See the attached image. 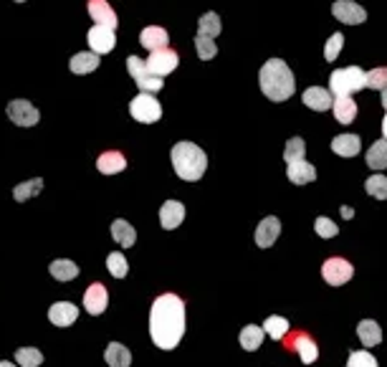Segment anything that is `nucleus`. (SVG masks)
I'll list each match as a JSON object with an SVG mask.
<instances>
[{"label": "nucleus", "instance_id": "obj_1", "mask_svg": "<svg viewBox=\"0 0 387 367\" xmlns=\"http://www.w3.org/2000/svg\"><path fill=\"white\" fill-rule=\"evenodd\" d=\"M185 334V304L177 294H162L150 309V337L159 350H175Z\"/></svg>", "mask_w": 387, "mask_h": 367}, {"label": "nucleus", "instance_id": "obj_2", "mask_svg": "<svg viewBox=\"0 0 387 367\" xmlns=\"http://www.w3.org/2000/svg\"><path fill=\"white\" fill-rule=\"evenodd\" d=\"M258 81H261V91L271 102H286L294 94V89H297L294 74H291V69L281 58H271V61L263 63Z\"/></svg>", "mask_w": 387, "mask_h": 367}, {"label": "nucleus", "instance_id": "obj_3", "mask_svg": "<svg viewBox=\"0 0 387 367\" xmlns=\"http://www.w3.org/2000/svg\"><path fill=\"white\" fill-rule=\"evenodd\" d=\"M170 159H173L177 178H182L187 182H198L207 170V155L198 145H193V142H177V145H173Z\"/></svg>", "mask_w": 387, "mask_h": 367}, {"label": "nucleus", "instance_id": "obj_4", "mask_svg": "<svg viewBox=\"0 0 387 367\" xmlns=\"http://www.w3.org/2000/svg\"><path fill=\"white\" fill-rule=\"evenodd\" d=\"M367 86V74L360 66H347V69L332 71L329 77V91L334 97H352L354 91H360Z\"/></svg>", "mask_w": 387, "mask_h": 367}, {"label": "nucleus", "instance_id": "obj_5", "mask_svg": "<svg viewBox=\"0 0 387 367\" xmlns=\"http://www.w3.org/2000/svg\"><path fill=\"white\" fill-rule=\"evenodd\" d=\"M127 71H129V77L137 81V86L145 91V94H155V91H159L165 86L162 77H155L139 56H127Z\"/></svg>", "mask_w": 387, "mask_h": 367}, {"label": "nucleus", "instance_id": "obj_6", "mask_svg": "<svg viewBox=\"0 0 387 367\" xmlns=\"http://www.w3.org/2000/svg\"><path fill=\"white\" fill-rule=\"evenodd\" d=\"M129 114L132 119H137L142 125H152V122H159V117H162V107H159V102L152 94L142 91L129 102Z\"/></svg>", "mask_w": 387, "mask_h": 367}, {"label": "nucleus", "instance_id": "obj_7", "mask_svg": "<svg viewBox=\"0 0 387 367\" xmlns=\"http://www.w3.org/2000/svg\"><path fill=\"white\" fill-rule=\"evenodd\" d=\"M6 114H8V119L18 127H35L38 125V119H41V111L35 109L31 102H26V99H13V102H8Z\"/></svg>", "mask_w": 387, "mask_h": 367}, {"label": "nucleus", "instance_id": "obj_8", "mask_svg": "<svg viewBox=\"0 0 387 367\" xmlns=\"http://www.w3.org/2000/svg\"><path fill=\"white\" fill-rule=\"evenodd\" d=\"M354 269H352V263L345 261V258H326L324 266H322V276H324L326 284H332V286H342L347 284L349 279H352Z\"/></svg>", "mask_w": 387, "mask_h": 367}, {"label": "nucleus", "instance_id": "obj_9", "mask_svg": "<svg viewBox=\"0 0 387 367\" xmlns=\"http://www.w3.org/2000/svg\"><path fill=\"white\" fill-rule=\"evenodd\" d=\"M145 63L155 77H167V74H173L177 69L180 61H177V54L173 49H157V51H150V58Z\"/></svg>", "mask_w": 387, "mask_h": 367}, {"label": "nucleus", "instance_id": "obj_10", "mask_svg": "<svg viewBox=\"0 0 387 367\" xmlns=\"http://www.w3.org/2000/svg\"><path fill=\"white\" fill-rule=\"evenodd\" d=\"M332 15L339 23H347V26H360L367 21V10L360 3H352V0H337L332 3Z\"/></svg>", "mask_w": 387, "mask_h": 367}, {"label": "nucleus", "instance_id": "obj_11", "mask_svg": "<svg viewBox=\"0 0 387 367\" xmlns=\"http://www.w3.org/2000/svg\"><path fill=\"white\" fill-rule=\"evenodd\" d=\"M86 43H89V49L94 54H109L114 49V43H117V36H114V28L109 26H94L86 33Z\"/></svg>", "mask_w": 387, "mask_h": 367}, {"label": "nucleus", "instance_id": "obj_12", "mask_svg": "<svg viewBox=\"0 0 387 367\" xmlns=\"http://www.w3.org/2000/svg\"><path fill=\"white\" fill-rule=\"evenodd\" d=\"M278 233H281V221H278L276 215H269V218H263L261 223H258L256 228V246L258 249H271L274 243H276Z\"/></svg>", "mask_w": 387, "mask_h": 367}, {"label": "nucleus", "instance_id": "obj_13", "mask_svg": "<svg viewBox=\"0 0 387 367\" xmlns=\"http://www.w3.org/2000/svg\"><path fill=\"white\" fill-rule=\"evenodd\" d=\"M79 319V309L71 302H56L49 306V322L54 327H71Z\"/></svg>", "mask_w": 387, "mask_h": 367}, {"label": "nucleus", "instance_id": "obj_14", "mask_svg": "<svg viewBox=\"0 0 387 367\" xmlns=\"http://www.w3.org/2000/svg\"><path fill=\"white\" fill-rule=\"evenodd\" d=\"M106 304H109V294H106V286L104 284H91L89 289H86V294H84V306H86V312L89 314H102L104 309H106Z\"/></svg>", "mask_w": 387, "mask_h": 367}, {"label": "nucleus", "instance_id": "obj_15", "mask_svg": "<svg viewBox=\"0 0 387 367\" xmlns=\"http://www.w3.org/2000/svg\"><path fill=\"white\" fill-rule=\"evenodd\" d=\"M185 221V205L180 201H167L159 208V223L165 231H175L180 223Z\"/></svg>", "mask_w": 387, "mask_h": 367}, {"label": "nucleus", "instance_id": "obj_16", "mask_svg": "<svg viewBox=\"0 0 387 367\" xmlns=\"http://www.w3.org/2000/svg\"><path fill=\"white\" fill-rule=\"evenodd\" d=\"M89 15L94 18L97 26H109V28H117V13L111 10V6L106 0H89V6H86Z\"/></svg>", "mask_w": 387, "mask_h": 367}, {"label": "nucleus", "instance_id": "obj_17", "mask_svg": "<svg viewBox=\"0 0 387 367\" xmlns=\"http://www.w3.org/2000/svg\"><path fill=\"white\" fill-rule=\"evenodd\" d=\"M332 150L339 155V157H354V155H360L362 150V139L360 134H337L332 139Z\"/></svg>", "mask_w": 387, "mask_h": 367}, {"label": "nucleus", "instance_id": "obj_18", "mask_svg": "<svg viewBox=\"0 0 387 367\" xmlns=\"http://www.w3.org/2000/svg\"><path fill=\"white\" fill-rule=\"evenodd\" d=\"M139 43H142L147 51L167 49V43H170V33H167L165 28L150 26V28H145V31L139 33Z\"/></svg>", "mask_w": 387, "mask_h": 367}, {"label": "nucleus", "instance_id": "obj_19", "mask_svg": "<svg viewBox=\"0 0 387 367\" xmlns=\"http://www.w3.org/2000/svg\"><path fill=\"white\" fill-rule=\"evenodd\" d=\"M301 99H304V104L314 111L332 109V104H334L332 94H329L326 89H322V86H311V89H306L304 94H301Z\"/></svg>", "mask_w": 387, "mask_h": 367}, {"label": "nucleus", "instance_id": "obj_20", "mask_svg": "<svg viewBox=\"0 0 387 367\" xmlns=\"http://www.w3.org/2000/svg\"><path fill=\"white\" fill-rule=\"evenodd\" d=\"M127 167V159L122 153H117V150H109V153H102L97 157V170L102 175H117L122 173Z\"/></svg>", "mask_w": 387, "mask_h": 367}, {"label": "nucleus", "instance_id": "obj_21", "mask_svg": "<svg viewBox=\"0 0 387 367\" xmlns=\"http://www.w3.org/2000/svg\"><path fill=\"white\" fill-rule=\"evenodd\" d=\"M286 175H289V180L294 182V185H309V182L317 180V170H314V165H309L306 159L291 162Z\"/></svg>", "mask_w": 387, "mask_h": 367}, {"label": "nucleus", "instance_id": "obj_22", "mask_svg": "<svg viewBox=\"0 0 387 367\" xmlns=\"http://www.w3.org/2000/svg\"><path fill=\"white\" fill-rule=\"evenodd\" d=\"M99 54H94V51H81V54H74L69 61V69L74 71V74H91V71L99 69Z\"/></svg>", "mask_w": 387, "mask_h": 367}, {"label": "nucleus", "instance_id": "obj_23", "mask_svg": "<svg viewBox=\"0 0 387 367\" xmlns=\"http://www.w3.org/2000/svg\"><path fill=\"white\" fill-rule=\"evenodd\" d=\"M332 111L339 125H352L354 117H357V102L352 97H334Z\"/></svg>", "mask_w": 387, "mask_h": 367}, {"label": "nucleus", "instance_id": "obj_24", "mask_svg": "<svg viewBox=\"0 0 387 367\" xmlns=\"http://www.w3.org/2000/svg\"><path fill=\"white\" fill-rule=\"evenodd\" d=\"M357 334H360V342L365 347H377L382 342V329L374 319H362L357 325Z\"/></svg>", "mask_w": 387, "mask_h": 367}, {"label": "nucleus", "instance_id": "obj_25", "mask_svg": "<svg viewBox=\"0 0 387 367\" xmlns=\"http://www.w3.org/2000/svg\"><path fill=\"white\" fill-rule=\"evenodd\" d=\"M79 266L74 261H69V258H56V261H51L49 266V274L56 279V281H71V279L79 276Z\"/></svg>", "mask_w": 387, "mask_h": 367}, {"label": "nucleus", "instance_id": "obj_26", "mask_svg": "<svg viewBox=\"0 0 387 367\" xmlns=\"http://www.w3.org/2000/svg\"><path fill=\"white\" fill-rule=\"evenodd\" d=\"M104 360H106V365H109V367H129L132 365V352L127 350L125 345L111 342V345H106Z\"/></svg>", "mask_w": 387, "mask_h": 367}, {"label": "nucleus", "instance_id": "obj_27", "mask_svg": "<svg viewBox=\"0 0 387 367\" xmlns=\"http://www.w3.org/2000/svg\"><path fill=\"white\" fill-rule=\"evenodd\" d=\"M111 238H114L119 246L129 249V246H134V241H137V231L132 228L125 218H117V221L111 223Z\"/></svg>", "mask_w": 387, "mask_h": 367}, {"label": "nucleus", "instance_id": "obj_28", "mask_svg": "<svg viewBox=\"0 0 387 367\" xmlns=\"http://www.w3.org/2000/svg\"><path fill=\"white\" fill-rule=\"evenodd\" d=\"M294 350L299 352V357L306 362V365H311V362L317 360V354H319V347L317 342L311 340L309 334H297V340H294Z\"/></svg>", "mask_w": 387, "mask_h": 367}, {"label": "nucleus", "instance_id": "obj_29", "mask_svg": "<svg viewBox=\"0 0 387 367\" xmlns=\"http://www.w3.org/2000/svg\"><path fill=\"white\" fill-rule=\"evenodd\" d=\"M367 165L372 170H385L387 167V139H377L370 150H367Z\"/></svg>", "mask_w": 387, "mask_h": 367}, {"label": "nucleus", "instance_id": "obj_30", "mask_svg": "<svg viewBox=\"0 0 387 367\" xmlns=\"http://www.w3.org/2000/svg\"><path fill=\"white\" fill-rule=\"evenodd\" d=\"M241 347L243 350H248V352H253V350H258L263 342V327H256V325H246L241 329Z\"/></svg>", "mask_w": 387, "mask_h": 367}, {"label": "nucleus", "instance_id": "obj_31", "mask_svg": "<svg viewBox=\"0 0 387 367\" xmlns=\"http://www.w3.org/2000/svg\"><path fill=\"white\" fill-rule=\"evenodd\" d=\"M263 332L269 334L271 340H281V337H286V332H289V319L274 314V317H269L263 322Z\"/></svg>", "mask_w": 387, "mask_h": 367}, {"label": "nucleus", "instance_id": "obj_32", "mask_svg": "<svg viewBox=\"0 0 387 367\" xmlns=\"http://www.w3.org/2000/svg\"><path fill=\"white\" fill-rule=\"evenodd\" d=\"M43 190V180L41 178H35V180H26L21 182V185L13 187V198L18 203H26L28 198H33V195H38Z\"/></svg>", "mask_w": 387, "mask_h": 367}, {"label": "nucleus", "instance_id": "obj_33", "mask_svg": "<svg viewBox=\"0 0 387 367\" xmlns=\"http://www.w3.org/2000/svg\"><path fill=\"white\" fill-rule=\"evenodd\" d=\"M221 15L218 13H205L198 23V36H205V38H215L221 33Z\"/></svg>", "mask_w": 387, "mask_h": 367}, {"label": "nucleus", "instance_id": "obj_34", "mask_svg": "<svg viewBox=\"0 0 387 367\" xmlns=\"http://www.w3.org/2000/svg\"><path fill=\"white\" fill-rule=\"evenodd\" d=\"M15 362L21 367H38V365H43V352L41 350H35V347H21V350L15 352Z\"/></svg>", "mask_w": 387, "mask_h": 367}, {"label": "nucleus", "instance_id": "obj_35", "mask_svg": "<svg viewBox=\"0 0 387 367\" xmlns=\"http://www.w3.org/2000/svg\"><path fill=\"white\" fill-rule=\"evenodd\" d=\"M365 190L372 195V198H377V201H387V178L380 173L372 175V178H367Z\"/></svg>", "mask_w": 387, "mask_h": 367}, {"label": "nucleus", "instance_id": "obj_36", "mask_svg": "<svg viewBox=\"0 0 387 367\" xmlns=\"http://www.w3.org/2000/svg\"><path fill=\"white\" fill-rule=\"evenodd\" d=\"M106 269H109V274L114 279H125L127 274H129V266H127V258H125V253H109L106 256Z\"/></svg>", "mask_w": 387, "mask_h": 367}, {"label": "nucleus", "instance_id": "obj_37", "mask_svg": "<svg viewBox=\"0 0 387 367\" xmlns=\"http://www.w3.org/2000/svg\"><path fill=\"white\" fill-rule=\"evenodd\" d=\"M306 155V142L301 137H291L289 142H286V150H284V159L286 162H299V159H304Z\"/></svg>", "mask_w": 387, "mask_h": 367}, {"label": "nucleus", "instance_id": "obj_38", "mask_svg": "<svg viewBox=\"0 0 387 367\" xmlns=\"http://www.w3.org/2000/svg\"><path fill=\"white\" fill-rule=\"evenodd\" d=\"M195 49L203 61H210L218 54V43H213V38H205V36H195Z\"/></svg>", "mask_w": 387, "mask_h": 367}, {"label": "nucleus", "instance_id": "obj_39", "mask_svg": "<svg viewBox=\"0 0 387 367\" xmlns=\"http://www.w3.org/2000/svg\"><path fill=\"white\" fill-rule=\"evenodd\" d=\"M314 231H317L322 238H334L339 233V226L332 221V218H326V215H319L317 221H314Z\"/></svg>", "mask_w": 387, "mask_h": 367}, {"label": "nucleus", "instance_id": "obj_40", "mask_svg": "<svg viewBox=\"0 0 387 367\" xmlns=\"http://www.w3.org/2000/svg\"><path fill=\"white\" fill-rule=\"evenodd\" d=\"M367 89H377V91L387 89V66L372 69L370 74H367Z\"/></svg>", "mask_w": 387, "mask_h": 367}, {"label": "nucleus", "instance_id": "obj_41", "mask_svg": "<svg viewBox=\"0 0 387 367\" xmlns=\"http://www.w3.org/2000/svg\"><path fill=\"white\" fill-rule=\"evenodd\" d=\"M342 46H345V36H342V33L329 36V41H326V46H324V58H326V61H334V58L339 56V51H342Z\"/></svg>", "mask_w": 387, "mask_h": 367}, {"label": "nucleus", "instance_id": "obj_42", "mask_svg": "<svg viewBox=\"0 0 387 367\" xmlns=\"http://www.w3.org/2000/svg\"><path fill=\"white\" fill-rule=\"evenodd\" d=\"M347 367H377V360H374L372 354L360 350V352H352L349 354V360H347Z\"/></svg>", "mask_w": 387, "mask_h": 367}, {"label": "nucleus", "instance_id": "obj_43", "mask_svg": "<svg viewBox=\"0 0 387 367\" xmlns=\"http://www.w3.org/2000/svg\"><path fill=\"white\" fill-rule=\"evenodd\" d=\"M0 367H15V362H10V360H0Z\"/></svg>", "mask_w": 387, "mask_h": 367}, {"label": "nucleus", "instance_id": "obj_44", "mask_svg": "<svg viewBox=\"0 0 387 367\" xmlns=\"http://www.w3.org/2000/svg\"><path fill=\"white\" fill-rule=\"evenodd\" d=\"M382 134H385V139H387V114H385V119H382Z\"/></svg>", "mask_w": 387, "mask_h": 367}, {"label": "nucleus", "instance_id": "obj_45", "mask_svg": "<svg viewBox=\"0 0 387 367\" xmlns=\"http://www.w3.org/2000/svg\"><path fill=\"white\" fill-rule=\"evenodd\" d=\"M382 107H385V109H387V89L382 91Z\"/></svg>", "mask_w": 387, "mask_h": 367}, {"label": "nucleus", "instance_id": "obj_46", "mask_svg": "<svg viewBox=\"0 0 387 367\" xmlns=\"http://www.w3.org/2000/svg\"><path fill=\"white\" fill-rule=\"evenodd\" d=\"M15 3H26V0H15Z\"/></svg>", "mask_w": 387, "mask_h": 367}]
</instances>
